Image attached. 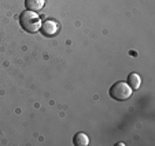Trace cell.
I'll list each match as a JSON object with an SVG mask.
<instances>
[{"instance_id":"1","label":"cell","mask_w":155,"mask_h":146,"mask_svg":"<svg viewBox=\"0 0 155 146\" xmlns=\"http://www.w3.org/2000/svg\"><path fill=\"white\" fill-rule=\"evenodd\" d=\"M19 25L26 33H36L41 27V22L38 15L35 11H29V10L21 12Z\"/></svg>"},{"instance_id":"2","label":"cell","mask_w":155,"mask_h":146,"mask_svg":"<svg viewBox=\"0 0 155 146\" xmlns=\"http://www.w3.org/2000/svg\"><path fill=\"white\" fill-rule=\"evenodd\" d=\"M132 93H133L132 88L126 83V82H122V81L115 82L114 85L110 88V90H108L110 97L117 100V101H126V100L130 98Z\"/></svg>"},{"instance_id":"3","label":"cell","mask_w":155,"mask_h":146,"mask_svg":"<svg viewBox=\"0 0 155 146\" xmlns=\"http://www.w3.org/2000/svg\"><path fill=\"white\" fill-rule=\"evenodd\" d=\"M40 29L44 36L52 37V36H55L56 33H58V25H56V22H54V20H45V22L41 23Z\"/></svg>"},{"instance_id":"4","label":"cell","mask_w":155,"mask_h":146,"mask_svg":"<svg viewBox=\"0 0 155 146\" xmlns=\"http://www.w3.org/2000/svg\"><path fill=\"white\" fill-rule=\"evenodd\" d=\"M44 4H45V0H25V7L29 11H40L43 10Z\"/></svg>"},{"instance_id":"5","label":"cell","mask_w":155,"mask_h":146,"mask_svg":"<svg viewBox=\"0 0 155 146\" xmlns=\"http://www.w3.org/2000/svg\"><path fill=\"white\" fill-rule=\"evenodd\" d=\"M128 85L132 88V90H137V89L140 88V85H141L140 75H139V74H136V73L129 74V76H128Z\"/></svg>"},{"instance_id":"6","label":"cell","mask_w":155,"mask_h":146,"mask_svg":"<svg viewBox=\"0 0 155 146\" xmlns=\"http://www.w3.org/2000/svg\"><path fill=\"white\" fill-rule=\"evenodd\" d=\"M73 143L76 146H87L88 143H89V138H88V135L84 134V132H78V134L74 135Z\"/></svg>"}]
</instances>
